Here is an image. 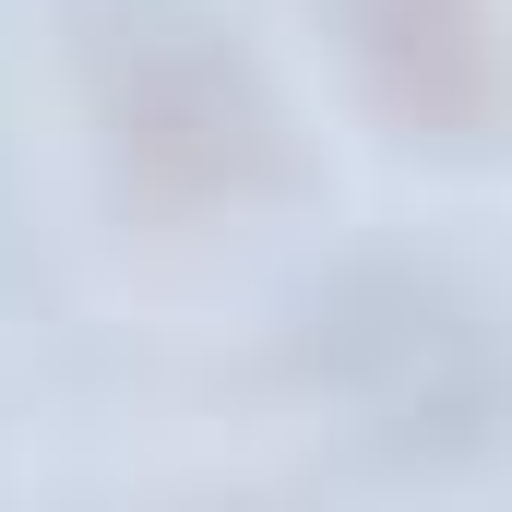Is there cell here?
Returning <instances> with one entry per match:
<instances>
[{"label":"cell","mask_w":512,"mask_h":512,"mask_svg":"<svg viewBox=\"0 0 512 512\" xmlns=\"http://www.w3.org/2000/svg\"><path fill=\"white\" fill-rule=\"evenodd\" d=\"M96 96H108V143H120V179L167 215H203V203H251L274 191V108L239 72V48L191 12H131L120 36L96 48Z\"/></svg>","instance_id":"6da1fadb"},{"label":"cell","mask_w":512,"mask_h":512,"mask_svg":"<svg viewBox=\"0 0 512 512\" xmlns=\"http://www.w3.org/2000/svg\"><path fill=\"white\" fill-rule=\"evenodd\" d=\"M370 96L417 143H477L501 120L512 72H501V36H489V0H334Z\"/></svg>","instance_id":"7a4b0ae2"}]
</instances>
